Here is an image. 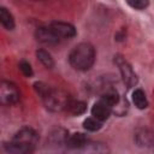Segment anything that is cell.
I'll use <instances>...</instances> for the list:
<instances>
[{
  "label": "cell",
  "mask_w": 154,
  "mask_h": 154,
  "mask_svg": "<svg viewBox=\"0 0 154 154\" xmlns=\"http://www.w3.org/2000/svg\"><path fill=\"white\" fill-rule=\"evenodd\" d=\"M70 65L78 71L89 70L95 61V49L89 42L77 45L69 55Z\"/></svg>",
  "instance_id": "2"
},
{
  "label": "cell",
  "mask_w": 154,
  "mask_h": 154,
  "mask_svg": "<svg viewBox=\"0 0 154 154\" xmlns=\"http://www.w3.org/2000/svg\"><path fill=\"white\" fill-rule=\"evenodd\" d=\"M112 108L113 107H111L107 102H105L102 99H100L97 102L94 103V106L91 108V116L95 119H97L99 122H105L109 118Z\"/></svg>",
  "instance_id": "8"
},
{
  "label": "cell",
  "mask_w": 154,
  "mask_h": 154,
  "mask_svg": "<svg viewBox=\"0 0 154 154\" xmlns=\"http://www.w3.org/2000/svg\"><path fill=\"white\" fill-rule=\"evenodd\" d=\"M36 57H37V59L41 61V64L45 67L52 69L54 66V60H53L52 55L47 51H45V49H37L36 51Z\"/></svg>",
  "instance_id": "14"
},
{
  "label": "cell",
  "mask_w": 154,
  "mask_h": 154,
  "mask_svg": "<svg viewBox=\"0 0 154 154\" xmlns=\"http://www.w3.org/2000/svg\"><path fill=\"white\" fill-rule=\"evenodd\" d=\"M38 142V135L29 126L22 128L13 138L5 144V148L11 154H30Z\"/></svg>",
  "instance_id": "1"
},
{
  "label": "cell",
  "mask_w": 154,
  "mask_h": 154,
  "mask_svg": "<svg viewBox=\"0 0 154 154\" xmlns=\"http://www.w3.org/2000/svg\"><path fill=\"white\" fill-rule=\"evenodd\" d=\"M132 102L134 105L140 108V109H144L148 106V101L146 97V94L142 89H135L132 93Z\"/></svg>",
  "instance_id": "12"
},
{
  "label": "cell",
  "mask_w": 154,
  "mask_h": 154,
  "mask_svg": "<svg viewBox=\"0 0 154 154\" xmlns=\"http://www.w3.org/2000/svg\"><path fill=\"white\" fill-rule=\"evenodd\" d=\"M0 99L2 105H13L19 100V90L12 82L2 81L0 87Z\"/></svg>",
  "instance_id": "5"
},
{
  "label": "cell",
  "mask_w": 154,
  "mask_h": 154,
  "mask_svg": "<svg viewBox=\"0 0 154 154\" xmlns=\"http://www.w3.org/2000/svg\"><path fill=\"white\" fill-rule=\"evenodd\" d=\"M135 140L141 147H152L154 144V132L148 129H140L135 134Z\"/></svg>",
  "instance_id": "10"
},
{
  "label": "cell",
  "mask_w": 154,
  "mask_h": 154,
  "mask_svg": "<svg viewBox=\"0 0 154 154\" xmlns=\"http://www.w3.org/2000/svg\"><path fill=\"white\" fill-rule=\"evenodd\" d=\"M49 26L52 28V30L57 34V36L61 40V38H71L76 35V29L72 24L66 23V22H52L49 24Z\"/></svg>",
  "instance_id": "6"
},
{
  "label": "cell",
  "mask_w": 154,
  "mask_h": 154,
  "mask_svg": "<svg viewBox=\"0 0 154 154\" xmlns=\"http://www.w3.org/2000/svg\"><path fill=\"white\" fill-rule=\"evenodd\" d=\"M114 61H116L117 66L119 67L122 78H123L124 83L128 85V88L135 87V85L137 84V76H136V73L134 72L131 65H130L122 55H117V57L114 58Z\"/></svg>",
  "instance_id": "4"
},
{
  "label": "cell",
  "mask_w": 154,
  "mask_h": 154,
  "mask_svg": "<svg viewBox=\"0 0 154 154\" xmlns=\"http://www.w3.org/2000/svg\"><path fill=\"white\" fill-rule=\"evenodd\" d=\"M128 5L135 10H144L149 5V2L147 0H129Z\"/></svg>",
  "instance_id": "18"
},
{
  "label": "cell",
  "mask_w": 154,
  "mask_h": 154,
  "mask_svg": "<svg viewBox=\"0 0 154 154\" xmlns=\"http://www.w3.org/2000/svg\"><path fill=\"white\" fill-rule=\"evenodd\" d=\"M83 126L88 131H97V130L101 129V122H99L94 117H90V118H87L83 122Z\"/></svg>",
  "instance_id": "15"
},
{
  "label": "cell",
  "mask_w": 154,
  "mask_h": 154,
  "mask_svg": "<svg viewBox=\"0 0 154 154\" xmlns=\"http://www.w3.org/2000/svg\"><path fill=\"white\" fill-rule=\"evenodd\" d=\"M85 109H87V105L84 102L71 100L69 106H67V108H66V112H69L72 116H79V114L84 113Z\"/></svg>",
  "instance_id": "13"
},
{
  "label": "cell",
  "mask_w": 154,
  "mask_h": 154,
  "mask_svg": "<svg viewBox=\"0 0 154 154\" xmlns=\"http://www.w3.org/2000/svg\"><path fill=\"white\" fill-rule=\"evenodd\" d=\"M0 22L2 24V26L7 30H13L14 28V19L13 16L11 14V12L5 8V7H0Z\"/></svg>",
  "instance_id": "11"
},
{
  "label": "cell",
  "mask_w": 154,
  "mask_h": 154,
  "mask_svg": "<svg viewBox=\"0 0 154 154\" xmlns=\"http://www.w3.org/2000/svg\"><path fill=\"white\" fill-rule=\"evenodd\" d=\"M101 99H102L105 102H107L111 107H114V106L119 102L118 93H117V91H114V90H111V91H108V93L103 94V95L101 96Z\"/></svg>",
  "instance_id": "16"
},
{
  "label": "cell",
  "mask_w": 154,
  "mask_h": 154,
  "mask_svg": "<svg viewBox=\"0 0 154 154\" xmlns=\"http://www.w3.org/2000/svg\"><path fill=\"white\" fill-rule=\"evenodd\" d=\"M65 143H66V146L70 149L77 150V149L83 148L88 143V140H87V137H85L84 134H82V132H75V134H72V135H70V136L66 137Z\"/></svg>",
  "instance_id": "9"
},
{
  "label": "cell",
  "mask_w": 154,
  "mask_h": 154,
  "mask_svg": "<svg viewBox=\"0 0 154 154\" xmlns=\"http://www.w3.org/2000/svg\"><path fill=\"white\" fill-rule=\"evenodd\" d=\"M19 70L22 71V73H23L25 77H31L32 73H34L31 65H30L28 61H25V60H22V61L19 63Z\"/></svg>",
  "instance_id": "17"
},
{
  "label": "cell",
  "mask_w": 154,
  "mask_h": 154,
  "mask_svg": "<svg viewBox=\"0 0 154 154\" xmlns=\"http://www.w3.org/2000/svg\"><path fill=\"white\" fill-rule=\"evenodd\" d=\"M35 37L38 42L45 45H55L60 41V38L57 36V34L52 30V28L48 26H40L36 29Z\"/></svg>",
  "instance_id": "7"
},
{
  "label": "cell",
  "mask_w": 154,
  "mask_h": 154,
  "mask_svg": "<svg viewBox=\"0 0 154 154\" xmlns=\"http://www.w3.org/2000/svg\"><path fill=\"white\" fill-rule=\"evenodd\" d=\"M42 101L45 103V106L52 111V112H60V111H66L71 99L69 97V95L59 89H53L51 88V90L48 91V94L42 97Z\"/></svg>",
  "instance_id": "3"
}]
</instances>
